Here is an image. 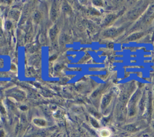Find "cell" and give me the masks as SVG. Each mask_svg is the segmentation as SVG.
Masks as SVG:
<instances>
[{
	"label": "cell",
	"mask_w": 154,
	"mask_h": 137,
	"mask_svg": "<svg viewBox=\"0 0 154 137\" xmlns=\"http://www.w3.org/2000/svg\"><path fill=\"white\" fill-rule=\"evenodd\" d=\"M51 18H52L53 20H54L56 18L57 16V7L56 5L55 4H54L52 6V8H51Z\"/></svg>",
	"instance_id": "cell-5"
},
{
	"label": "cell",
	"mask_w": 154,
	"mask_h": 137,
	"mask_svg": "<svg viewBox=\"0 0 154 137\" xmlns=\"http://www.w3.org/2000/svg\"><path fill=\"white\" fill-rule=\"evenodd\" d=\"M57 32H58L57 27L56 26H54L50 30V37H51V38L53 39L56 37V35L57 34Z\"/></svg>",
	"instance_id": "cell-6"
},
{
	"label": "cell",
	"mask_w": 154,
	"mask_h": 137,
	"mask_svg": "<svg viewBox=\"0 0 154 137\" xmlns=\"http://www.w3.org/2000/svg\"><path fill=\"white\" fill-rule=\"evenodd\" d=\"M92 125L96 127V128H98L99 127V125L98 124V123L95 121V120H92Z\"/></svg>",
	"instance_id": "cell-12"
},
{
	"label": "cell",
	"mask_w": 154,
	"mask_h": 137,
	"mask_svg": "<svg viewBox=\"0 0 154 137\" xmlns=\"http://www.w3.org/2000/svg\"><path fill=\"white\" fill-rule=\"evenodd\" d=\"M152 109V95L151 94L149 93L148 98V114L149 115H151Z\"/></svg>",
	"instance_id": "cell-7"
},
{
	"label": "cell",
	"mask_w": 154,
	"mask_h": 137,
	"mask_svg": "<svg viewBox=\"0 0 154 137\" xmlns=\"http://www.w3.org/2000/svg\"><path fill=\"white\" fill-rule=\"evenodd\" d=\"M125 129L128 132H135L137 130L136 129V128L135 127V126H134L133 125H127L125 127Z\"/></svg>",
	"instance_id": "cell-8"
},
{
	"label": "cell",
	"mask_w": 154,
	"mask_h": 137,
	"mask_svg": "<svg viewBox=\"0 0 154 137\" xmlns=\"http://www.w3.org/2000/svg\"><path fill=\"white\" fill-rule=\"evenodd\" d=\"M145 106V97L143 96L139 103V108L142 111L144 110Z\"/></svg>",
	"instance_id": "cell-9"
},
{
	"label": "cell",
	"mask_w": 154,
	"mask_h": 137,
	"mask_svg": "<svg viewBox=\"0 0 154 137\" xmlns=\"http://www.w3.org/2000/svg\"><path fill=\"white\" fill-rule=\"evenodd\" d=\"M100 135H102V137H108V136H110V133L108 130L105 129V130H103L101 131Z\"/></svg>",
	"instance_id": "cell-11"
},
{
	"label": "cell",
	"mask_w": 154,
	"mask_h": 137,
	"mask_svg": "<svg viewBox=\"0 0 154 137\" xmlns=\"http://www.w3.org/2000/svg\"><path fill=\"white\" fill-rule=\"evenodd\" d=\"M116 16L114 15H108L106 17V20L104 21V25L109 24L110 23L116 19Z\"/></svg>",
	"instance_id": "cell-4"
},
{
	"label": "cell",
	"mask_w": 154,
	"mask_h": 137,
	"mask_svg": "<svg viewBox=\"0 0 154 137\" xmlns=\"http://www.w3.org/2000/svg\"><path fill=\"white\" fill-rule=\"evenodd\" d=\"M111 97L110 95L108 94L105 95L103 98L102 100V103H101V107L102 108H106L110 103V102L111 101Z\"/></svg>",
	"instance_id": "cell-2"
},
{
	"label": "cell",
	"mask_w": 154,
	"mask_h": 137,
	"mask_svg": "<svg viewBox=\"0 0 154 137\" xmlns=\"http://www.w3.org/2000/svg\"><path fill=\"white\" fill-rule=\"evenodd\" d=\"M34 122H35L36 125L40 126H43L46 125V122L43 120L42 119H36L35 120V121Z\"/></svg>",
	"instance_id": "cell-10"
},
{
	"label": "cell",
	"mask_w": 154,
	"mask_h": 137,
	"mask_svg": "<svg viewBox=\"0 0 154 137\" xmlns=\"http://www.w3.org/2000/svg\"><path fill=\"white\" fill-rule=\"evenodd\" d=\"M143 35V33H136L134 34H132V35L129 36L128 38V41H135L138 39L141 38Z\"/></svg>",
	"instance_id": "cell-3"
},
{
	"label": "cell",
	"mask_w": 154,
	"mask_h": 137,
	"mask_svg": "<svg viewBox=\"0 0 154 137\" xmlns=\"http://www.w3.org/2000/svg\"><path fill=\"white\" fill-rule=\"evenodd\" d=\"M121 31V29H118L116 28H109L104 32V36L108 38H113L116 36Z\"/></svg>",
	"instance_id": "cell-1"
},
{
	"label": "cell",
	"mask_w": 154,
	"mask_h": 137,
	"mask_svg": "<svg viewBox=\"0 0 154 137\" xmlns=\"http://www.w3.org/2000/svg\"><path fill=\"white\" fill-rule=\"evenodd\" d=\"M93 3L96 6H101L102 5V2L100 1H94Z\"/></svg>",
	"instance_id": "cell-13"
}]
</instances>
